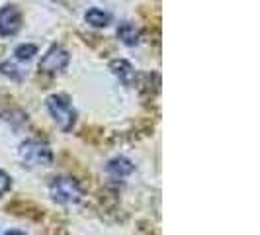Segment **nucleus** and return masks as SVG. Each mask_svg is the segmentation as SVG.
<instances>
[{"mask_svg":"<svg viewBox=\"0 0 260 235\" xmlns=\"http://www.w3.org/2000/svg\"><path fill=\"white\" fill-rule=\"evenodd\" d=\"M22 27V14L16 6H2L0 8V36L8 38L18 34Z\"/></svg>","mask_w":260,"mask_h":235,"instance_id":"obj_5","label":"nucleus"},{"mask_svg":"<svg viewBox=\"0 0 260 235\" xmlns=\"http://www.w3.org/2000/svg\"><path fill=\"white\" fill-rule=\"evenodd\" d=\"M6 235H26L24 231H18V229H12V231H8Z\"/></svg>","mask_w":260,"mask_h":235,"instance_id":"obj_12","label":"nucleus"},{"mask_svg":"<svg viewBox=\"0 0 260 235\" xmlns=\"http://www.w3.org/2000/svg\"><path fill=\"white\" fill-rule=\"evenodd\" d=\"M10 186H12V179H10L4 170H0V196L6 194V192L10 190Z\"/></svg>","mask_w":260,"mask_h":235,"instance_id":"obj_11","label":"nucleus"},{"mask_svg":"<svg viewBox=\"0 0 260 235\" xmlns=\"http://www.w3.org/2000/svg\"><path fill=\"white\" fill-rule=\"evenodd\" d=\"M110 71H112L125 86H131L135 77H137L135 69H133L129 61H125V59H116V61H112V63H110Z\"/></svg>","mask_w":260,"mask_h":235,"instance_id":"obj_6","label":"nucleus"},{"mask_svg":"<svg viewBox=\"0 0 260 235\" xmlns=\"http://www.w3.org/2000/svg\"><path fill=\"white\" fill-rule=\"evenodd\" d=\"M49 194L59 204H78L82 200V188L73 177H57L49 184Z\"/></svg>","mask_w":260,"mask_h":235,"instance_id":"obj_2","label":"nucleus"},{"mask_svg":"<svg viewBox=\"0 0 260 235\" xmlns=\"http://www.w3.org/2000/svg\"><path fill=\"white\" fill-rule=\"evenodd\" d=\"M36 53H38V47L31 45V43H27V45H18L16 51H14V55H16L20 61H29Z\"/></svg>","mask_w":260,"mask_h":235,"instance_id":"obj_10","label":"nucleus"},{"mask_svg":"<svg viewBox=\"0 0 260 235\" xmlns=\"http://www.w3.org/2000/svg\"><path fill=\"white\" fill-rule=\"evenodd\" d=\"M84 20L94 27H106L110 24L112 18H110V14L104 12V10H100V8H90V10L86 12V16H84Z\"/></svg>","mask_w":260,"mask_h":235,"instance_id":"obj_9","label":"nucleus"},{"mask_svg":"<svg viewBox=\"0 0 260 235\" xmlns=\"http://www.w3.org/2000/svg\"><path fill=\"white\" fill-rule=\"evenodd\" d=\"M117 38L121 39V43H125V45H137L139 43V30L129 22H123L117 27Z\"/></svg>","mask_w":260,"mask_h":235,"instance_id":"obj_8","label":"nucleus"},{"mask_svg":"<svg viewBox=\"0 0 260 235\" xmlns=\"http://www.w3.org/2000/svg\"><path fill=\"white\" fill-rule=\"evenodd\" d=\"M45 104H47V110L53 116V120L57 122V126L65 133L75 128V124H77V110L73 108L69 96H65V94H51Z\"/></svg>","mask_w":260,"mask_h":235,"instance_id":"obj_1","label":"nucleus"},{"mask_svg":"<svg viewBox=\"0 0 260 235\" xmlns=\"http://www.w3.org/2000/svg\"><path fill=\"white\" fill-rule=\"evenodd\" d=\"M106 170H108V174L114 177V179H125V177H129L131 172L135 170V167H133V163H131L129 159H125V157H116V159H112V161L106 165Z\"/></svg>","mask_w":260,"mask_h":235,"instance_id":"obj_7","label":"nucleus"},{"mask_svg":"<svg viewBox=\"0 0 260 235\" xmlns=\"http://www.w3.org/2000/svg\"><path fill=\"white\" fill-rule=\"evenodd\" d=\"M69 61H71L69 53H67L61 45H53L51 49L41 57V61H39V71L55 75V73L65 71L67 65H69Z\"/></svg>","mask_w":260,"mask_h":235,"instance_id":"obj_4","label":"nucleus"},{"mask_svg":"<svg viewBox=\"0 0 260 235\" xmlns=\"http://www.w3.org/2000/svg\"><path fill=\"white\" fill-rule=\"evenodd\" d=\"M20 159L29 167H49L53 163V151L47 143L27 139L20 145Z\"/></svg>","mask_w":260,"mask_h":235,"instance_id":"obj_3","label":"nucleus"}]
</instances>
